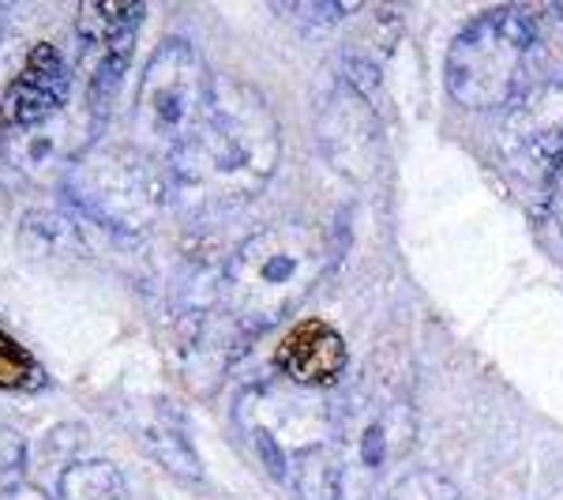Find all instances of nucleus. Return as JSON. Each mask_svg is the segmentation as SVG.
I'll use <instances>...</instances> for the list:
<instances>
[{
    "label": "nucleus",
    "mask_w": 563,
    "mask_h": 500,
    "mask_svg": "<svg viewBox=\"0 0 563 500\" xmlns=\"http://www.w3.org/2000/svg\"><path fill=\"white\" fill-rule=\"evenodd\" d=\"M327 132V154L331 162L350 174L353 181H372L379 170V129L376 117L365 102V95H357L353 87H342L339 95L327 102V113L320 121Z\"/></svg>",
    "instance_id": "20e7f679"
},
{
    "label": "nucleus",
    "mask_w": 563,
    "mask_h": 500,
    "mask_svg": "<svg viewBox=\"0 0 563 500\" xmlns=\"http://www.w3.org/2000/svg\"><path fill=\"white\" fill-rule=\"evenodd\" d=\"M203 106V68L188 45L162 50L158 65L151 68L147 117L158 135H180L192 124L196 109Z\"/></svg>",
    "instance_id": "39448f33"
},
{
    "label": "nucleus",
    "mask_w": 563,
    "mask_h": 500,
    "mask_svg": "<svg viewBox=\"0 0 563 500\" xmlns=\"http://www.w3.org/2000/svg\"><path fill=\"white\" fill-rule=\"evenodd\" d=\"M211 162L222 174L260 185L278 159V129L252 90L230 87L211 102Z\"/></svg>",
    "instance_id": "7ed1b4c3"
},
{
    "label": "nucleus",
    "mask_w": 563,
    "mask_h": 500,
    "mask_svg": "<svg viewBox=\"0 0 563 500\" xmlns=\"http://www.w3.org/2000/svg\"><path fill=\"white\" fill-rule=\"evenodd\" d=\"M541 23L526 8L477 15L448 50V90L466 109L522 102L541 65Z\"/></svg>",
    "instance_id": "f257e3e1"
},
{
    "label": "nucleus",
    "mask_w": 563,
    "mask_h": 500,
    "mask_svg": "<svg viewBox=\"0 0 563 500\" xmlns=\"http://www.w3.org/2000/svg\"><path fill=\"white\" fill-rule=\"evenodd\" d=\"M556 218H560V230H563V162H560V170H556Z\"/></svg>",
    "instance_id": "9b49d317"
},
{
    "label": "nucleus",
    "mask_w": 563,
    "mask_h": 500,
    "mask_svg": "<svg viewBox=\"0 0 563 500\" xmlns=\"http://www.w3.org/2000/svg\"><path fill=\"white\" fill-rule=\"evenodd\" d=\"M297 489L305 500H339L342 493V456L331 444H312L297 452Z\"/></svg>",
    "instance_id": "6e6552de"
},
{
    "label": "nucleus",
    "mask_w": 563,
    "mask_h": 500,
    "mask_svg": "<svg viewBox=\"0 0 563 500\" xmlns=\"http://www.w3.org/2000/svg\"><path fill=\"white\" fill-rule=\"evenodd\" d=\"M327 268V238L312 222H278L256 233L230 268V294L249 320L271 324L297 308Z\"/></svg>",
    "instance_id": "f03ea898"
},
{
    "label": "nucleus",
    "mask_w": 563,
    "mask_h": 500,
    "mask_svg": "<svg viewBox=\"0 0 563 500\" xmlns=\"http://www.w3.org/2000/svg\"><path fill=\"white\" fill-rule=\"evenodd\" d=\"M34 380H38L34 358L20 347V343L8 339V335L0 331V388H12V392H20V388L34 384Z\"/></svg>",
    "instance_id": "1a4fd4ad"
},
{
    "label": "nucleus",
    "mask_w": 563,
    "mask_h": 500,
    "mask_svg": "<svg viewBox=\"0 0 563 500\" xmlns=\"http://www.w3.org/2000/svg\"><path fill=\"white\" fill-rule=\"evenodd\" d=\"M387 500H459V493L448 478L432 475V470H417V475L398 481Z\"/></svg>",
    "instance_id": "9d476101"
},
{
    "label": "nucleus",
    "mask_w": 563,
    "mask_h": 500,
    "mask_svg": "<svg viewBox=\"0 0 563 500\" xmlns=\"http://www.w3.org/2000/svg\"><path fill=\"white\" fill-rule=\"evenodd\" d=\"M71 76L53 45H34L26 68L4 98V117L12 124H38L68 98Z\"/></svg>",
    "instance_id": "0eeeda50"
},
{
    "label": "nucleus",
    "mask_w": 563,
    "mask_h": 500,
    "mask_svg": "<svg viewBox=\"0 0 563 500\" xmlns=\"http://www.w3.org/2000/svg\"><path fill=\"white\" fill-rule=\"evenodd\" d=\"M275 361H278V369L294 380V384L323 388V384H334V380L346 372L350 354H346L342 335L334 331L331 324L305 320L278 343Z\"/></svg>",
    "instance_id": "423d86ee"
}]
</instances>
